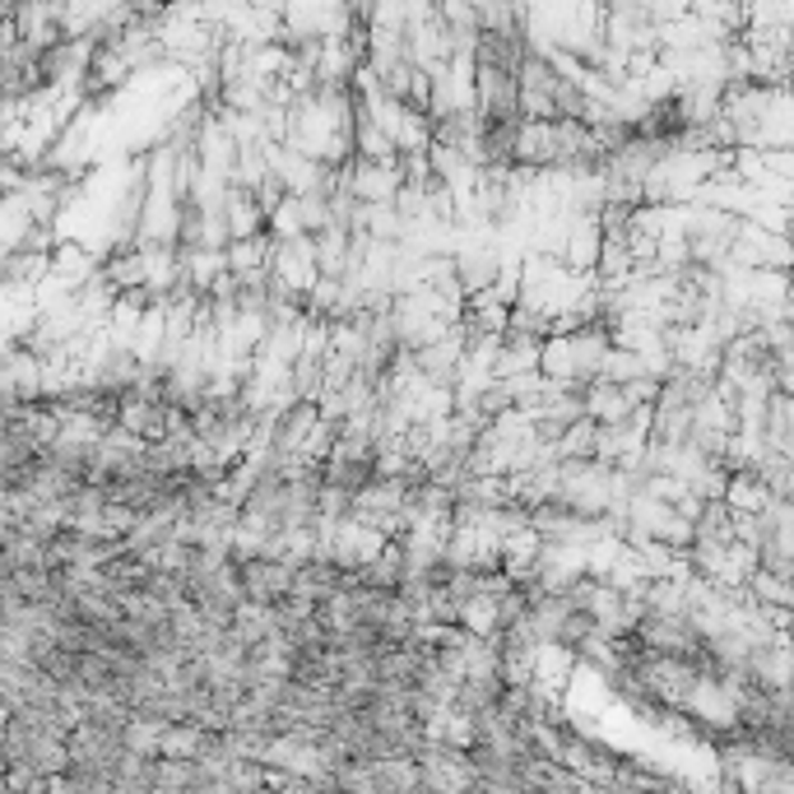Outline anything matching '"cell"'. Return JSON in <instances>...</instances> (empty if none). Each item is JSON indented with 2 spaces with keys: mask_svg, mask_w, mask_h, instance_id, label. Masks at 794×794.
Instances as JSON below:
<instances>
[{
  "mask_svg": "<svg viewBox=\"0 0 794 794\" xmlns=\"http://www.w3.org/2000/svg\"><path fill=\"white\" fill-rule=\"evenodd\" d=\"M721 502L734 512V516H762L766 512V488L753 479V474H730V484H725V493H721Z\"/></svg>",
  "mask_w": 794,
  "mask_h": 794,
  "instance_id": "obj_1",
  "label": "cell"
}]
</instances>
